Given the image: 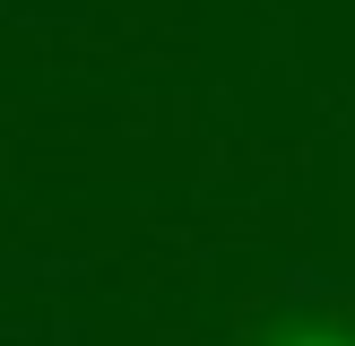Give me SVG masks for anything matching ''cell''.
<instances>
[{"label":"cell","instance_id":"6da1fadb","mask_svg":"<svg viewBox=\"0 0 355 346\" xmlns=\"http://www.w3.org/2000/svg\"><path fill=\"white\" fill-rule=\"evenodd\" d=\"M277 346H355V338H338V329H304V338H277Z\"/></svg>","mask_w":355,"mask_h":346}]
</instances>
